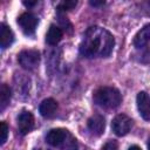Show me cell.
I'll return each instance as SVG.
<instances>
[{"label":"cell","instance_id":"cell-7","mask_svg":"<svg viewBox=\"0 0 150 150\" xmlns=\"http://www.w3.org/2000/svg\"><path fill=\"white\" fill-rule=\"evenodd\" d=\"M16 122H18V128H19L20 134L21 135H26L34 127V116H33V114L30 111L23 110L18 115Z\"/></svg>","mask_w":150,"mask_h":150},{"label":"cell","instance_id":"cell-13","mask_svg":"<svg viewBox=\"0 0 150 150\" xmlns=\"http://www.w3.org/2000/svg\"><path fill=\"white\" fill-rule=\"evenodd\" d=\"M0 27H1L0 28V46L2 49H5L13 43L14 34H13L12 29L8 26H6L5 23H1Z\"/></svg>","mask_w":150,"mask_h":150},{"label":"cell","instance_id":"cell-21","mask_svg":"<svg viewBox=\"0 0 150 150\" xmlns=\"http://www.w3.org/2000/svg\"><path fill=\"white\" fill-rule=\"evenodd\" d=\"M148 150H150V139H149V143H148Z\"/></svg>","mask_w":150,"mask_h":150},{"label":"cell","instance_id":"cell-15","mask_svg":"<svg viewBox=\"0 0 150 150\" xmlns=\"http://www.w3.org/2000/svg\"><path fill=\"white\" fill-rule=\"evenodd\" d=\"M77 5V1L69 0V1H63L57 6V12H64V11H70Z\"/></svg>","mask_w":150,"mask_h":150},{"label":"cell","instance_id":"cell-12","mask_svg":"<svg viewBox=\"0 0 150 150\" xmlns=\"http://www.w3.org/2000/svg\"><path fill=\"white\" fill-rule=\"evenodd\" d=\"M62 35H63L62 29L59 26L50 25V27H49V29H48V32L46 34V42L48 45H50V46H55L61 41Z\"/></svg>","mask_w":150,"mask_h":150},{"label":"cell","instance_id":"cell-18","mask_svg":"<svg viewBox=\"0 0 150 150\" xmlns=\"http://www.w3.org/2000/svg\"><path fill=\"white\" fill-rule=\"evenodd\" d=\"M90 5H93V6H102V5H104V1H90Z\"/></svg>","mask_w":150,"mask_h":150},{"label":"cell","instance_id":"cell-17","mask_svg":"<svg viewBox=\"0 0 150 150\" xmlns=\"http://www.w3.org/2000/svg\"><path fill=\"white\" fill-rule=\"evenodd\" d=\"M118 149V144L116 141L114 139H109L107 143H104V145L102 146V150H117Z\"/></svg>","mask_w":150,"mask_h":150},{"label":"cell","instance_id":"cell-6","mask_svg":"<svg viewBox=\"0 0 150 150\" xmlns=\"http://www.w3.org/2000/svg\"><path fill=\"white\" fill-rule=\"evenodd\" d=\"M38 23H39L38 18H36L34 14L28 13V12L22 13V14L18 18V25L20 26L21 30H22L26 35H32V34H34Z\"/></svg>","mask_w":150,"mask_h":150},{"label":"cell","instance_id":"cell-11","mask_svg":"<svg viewBox=\"0 0 150 150\" xmlns=\"http://www.w3.org/2000/svg\"><path fill=\"white\" fill-rule=\"evenodd\" d=\"M150 41V23L143 26L134 38V46L136 48H143Z\"/></svg>","mask_w":150,"mask_h":150},{"label":"cell","instance_id":"cell-4","mask_svg":"<svg viewBox=\"0 0 150 150\" xmlns=\"http://www.w3.org/2000/svg\"><path fill=\"white\" fill-rule=\"evenodd\" d=\"M18 61L23 69L33 70L40 63V53L35 49H25L18 55Z\"/></svg>","mask_w":150,"mask_h":150},{"label":"cell","instance_id":"cell-19","mask_svg":"<svg viewBox=\"0 0 150 150\" xmlns=\"http://www.w3.org/2000/svg\"><path fill=\"white\" fill-rule=\"evenodd\" d=\"M128 150H142V149H141L138 145H131V146H130Z\"/></svg>","mask_w":150,"mask_h":150},{"label":"cell","instance_id":"cell-9","mask_svg":"<svg viewBox=\"0 0 150 150\" xmlns=\"http://www.w3.org/2000/svg\"><path fill=\"white\" fill-rule=\"evenodd\" d=\"M88 129L90 130V132L95 136H101L104 132V128H105V122H104V117L100 114H95L93 115L89 120H88Z\"/></svg>","mask_w":150,"mask_h":150},{"label":"cell","instance_id":"cell-2","mask_svg":"<svg viewBox=\"0 0 150 150\" xmlns=\"http://www.w3.org/2000/svg\"><path fill=\"white\" fill-rule=\"evenodd\" d=\"M46 141L52 146L60 148L61 150H77L79 148L76 138L68 130L62 128L49 130L46 136Z\"/></svg>","mask_w":150,"mask_h":150},{"label":"cell","instance_id":"cell-16","mask_svg":"<svg viewBox=\"0 0 150 150\" xmlns=\"http://www.w3.org/2000/svg\"><path fill=\"white\" fill-rule=\"evenodd\" d=\"M8 136V127L6 124V122H1L0 123V143L4 144L7 139Z\"/></svg>","mask_w":150,"mask_h":150},{"label":"cell","instance_id":"cell-3","mask_svg":"<svg viewBox=\"0 0 150 150\" xmlns=\"http://www.w3.org/2000/svg\"><path fill=\"white\" fill-rule=\"evenodd\" d=\"M94 102L104 109H115L122 102V95L114 87H101L94 93Z\"/></svg>","mask_w":150,"mask_h":150},{"label":"cell","instance_id":"cell-10","mask_svg":"<svg viewBox=\"0 0 150 150\" xmlns=\"http://www.w3.org/2000/svg\"><path fill=\"white\" fill-rule=\"evenodd\" d=\"M39 111L43 117L50 118L57 111V102L54 98H46L40 103Z\"/></svg>","mask_w":150,"mask_h":150},{"label":"cell","instance_id":"cell-22","mask_svg":"<svg viewBox=\"0 0 150 150\" xmlns=\"http://www.w3.org/2000/svg\"><path fill=\"white\" fill-rule=\"evenodd\" d=\"M39 150H48V149H42V148H41V149H39Z\"/></svg>","mask_w":150,"mask_h":150},{"label":"cell","instance_id":"cell-1","mask_svg":"<svg viewBox=\"0 0 150 150\" xmlns=\"http://www.w3.org/2000/svg\"><path fill=\"white\" fill-rule=\"evenodd\" d=\"M115 46L114 36L107 29L91 26L89 27L81 40L80 53L86 57H108Z\"/></svg>","mask_w":150,"mask_h":150},{"label":"cell","instance_id":"cell-5","mask_svg":"<svg viewBox=\"0 0 150 150\" xmlns=\"http://www.w3.org/2000/svg\"><path fill=\"white\" fill-rule=\"evenodd\" d=\"M132 127V120L125 115V114H120L115 116V118L111 122V129L117 136H124L127 135Z\"/></svg>","mask_w":150,"mask_h":150},{"label":"cell","instance_id":"cell-14","mask_svg":"<svg viewBox=\"0 0 150 150\" xmlns=\"http://www.w3.org/2000/svg\"><path fill=\"white\" fill-rule=\"evenodd\" d=\"M11 101V89L6 83H2L0 87V110L4 111Z\"/></svg>","mask_w":150,"mask_h":150},{"label":"cell","instance_id":"cell-8","mask_svg":"<svg viewBox=\"0 0 150 150\" xmlns=\"http://www.w3.org/2000/svg\"><path fill=\"white\" fill-rule=\"evenodd\" d=\"M136 102L139 115L145 121H150V95H148L145 91H139L137 94Z\"/></svg>","mask_w":150,"mask_h":150},{"label":"cell","instance_id":"cell-20","mask_svg":"<svg viewBox=\"0 0 150 150\" xmlns=\"http://www.w3.org/2000/svg\"><path fill=\"white\" fill-rule=\"evenodd\" d=\"M23 4H25V5H26V6H33V5H35V4H36V2H26V1H25V2H23Z\"/></svg>","mask_w":150,"mask_h":150}]
</instances>
